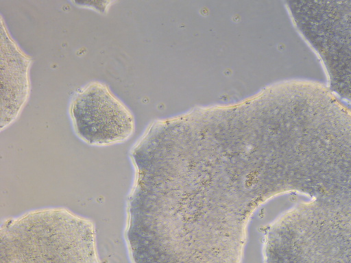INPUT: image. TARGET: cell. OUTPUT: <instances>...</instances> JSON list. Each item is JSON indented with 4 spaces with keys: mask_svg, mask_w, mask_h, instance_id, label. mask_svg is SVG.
<instances>
[{
    "mask_svg": "<svg viewBox=\"0 0 351 263\" xmlns=\"http://www.w3.org/2000/svg\"><path fill=\"white\" fill-rule=\"evenodd\" d=\"M124 239L133 263H242L260 205L285 194L275 110L151 123L129 151Z\"/></svg>",
    "mask_w": 351,
    "mask_h": 263,
    "instance_id": "6da1fadb",
    "label": "cell"
},
{
    "mask_svg": "<svg viewBox=\"0 0 351 263\" xmlns=\"http://www.w3.org/2000/svg\"><path fill=\"white\" fill-rule=\"evenodd\" d=\"M287 193L296 201L269 224L264 263H351V113L319 104L294 115Z\"/></svg>",
    "mask_w": 351,
    "mask_h": 263,
    "instance_id": "7a4b0ae2",
    "label": "cell"
},
{
    "mask_svg": "<svg viewBox=\"0 0 351 263\" xmlns=\"http://www.w3.org/2000/svg\"><path fill=\"white\" fill-rule=\"evenodd\" d=\"M286 7L297 31L319 60L326 86L351 103V1H289Z\"/></svg>",
    "mask_w": 351,
    "mask_h": 263,
    "instance_id": "3957f363",
    "label": "cell"
},
{
    "mask_svg": "<svg viewBox=\"0 0 351 263\" xmlns=\"http://www.w3.org/2000/svg\"><path fill=\"white\" fill-rule=\"evenodd\" d=\"M68 113L75 134L90 146L123 143L134 132L132 111L100 81H90L76 90L71 97Z\"/></svg>",
    "mask_w": 351,
    "mask_h": 263,
    "instance_id": "277c9868",
    "label": "cell"
},
{
    "mask_svg": "<svg viewBox=\"0 0 351 263\" xmlns=\"http://www.w3.org/2000/svg\"><path fill=\"white\" fill-rule=\"evenodd\" d=\"M32 62L10 35L1 18V130L18 118L30 92Z\"/></svg>",
    "mask_w": 351,
    "mask_h": 263,
    "instance_id": "5b68a950",
    "label": "cell"
}]
</instances>
